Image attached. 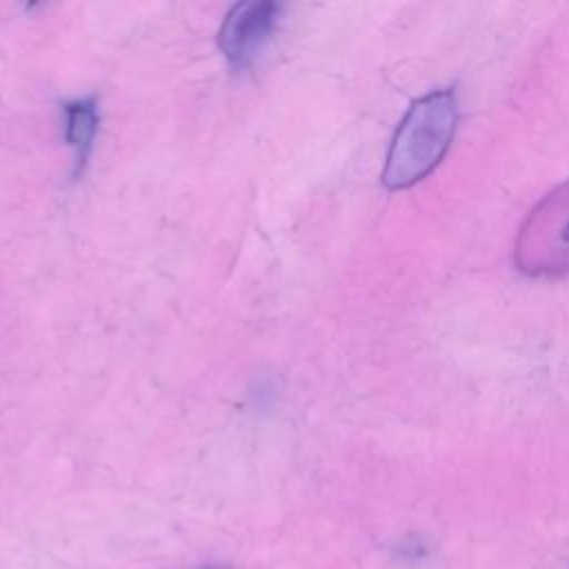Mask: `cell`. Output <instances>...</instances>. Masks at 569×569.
Masks as SVG:
<instances>
[{"instance_id":"6da1fadb","label":"cell","mask_w":569,"mask_h":569,"mask_svg":"<svg viewBox=\"0 0 569 569\" xmlns=\"http://www.w3.org/2000/svg\"><path fill=\"white\" fill-rule=\"evenodd\" d=\"M458 107L451 91L418 98L405 113L382 169L387 189H407L427 178L449 149L456 131Z\"/></svg>"},{"instance_id":"7a4b0ae2","label":"cell","mask_w":569,"mask_h":569,"mask_svg":"<svg viewBox=\"0 0 569 569\" xmlns=\"http://www.w3.org/2000/svg\"><path fill=\"white\" fill-rule=\"evenodd\" d=\"M516 264L529 276L569 271V180L551 189L522 222Z\"/></svg>"},{"instance_id":"3957f363","label":"cell","mask_w":569,"mask_h":569,"mask_svg":"<svg viewBox=\"0 0 569 569\" xmlns=\"http://www.w3.org/2000/svg\"><path fill=\"white\" fill-rule=\"evenodd\" d=\"M282 4L273 0L236 2L218 31V49L233 69H244L271 38Z\"/></svg>"},{"instance_id":"277c9868","label":"cell","mask_w":569,"mask_h":569,"mask_svg":"<svg viewBox=\"0 0 569 569\" xmlns=\"http://www.w3.org/2000/svg\"><path fill=\"white\" fill-rule=\"evenodd\" d=\"M64 122H67L64 127L67 142L73 149V158H76L73 176L78 178L87 164V158L91 153L93 138L98 131V122H100L96 98H78V100L64 102Z\"/></svg>"},{"instance_id":"5b68a950","label":"cell","mask_w":569,"mask_h":569,"mask_svg":"<svg viewBox=\"0 0 569 569\" xmlns=\"http://www.w3.org/2000/svg\"><path fill=\"white\" fill-rule=\"evenodd\" d=\"M209 569H216V567H209Z\"/></svg>"}]
</instances>
